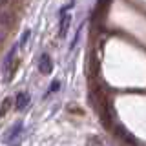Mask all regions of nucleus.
Segmentation results:
<instances>
[{
    "label": "nucleus",
    "mask_w": 146,
    "mask_h": 146,
    "mask_svg": "<svg viewBox=\"0 0 146 146\" xmlns=\"http://www.w3.org/2000/svg\"><path fill=\"white\" fill-rule=\"evenodd\" d=\"M70 24H71V15H70V13H62V15H60V24H58V35L66 36Z\"/></svg>",
    "instance_id": "nucleus-4"
},
{
    "label": "nucleus",
    "mask_w": 146,
    "mask_h": 146,
    "mask_svg": "<svg viewBox=\"0 0 146 146\" xmlns=\"http://www.w3.org/2000/svg\"><path fill=\"white\" fill-rule=\"evenodd\" d=\"M115 130H117V137H121V139L124 141L126 144H130V146H137V141H135V137L131 135V133H130V131L126 130L124 126L117 124V128H115Z\"/></svg>",
    "instance_id": "nucleus-3"
},
{
    "label": "nucleus",
    "mask_w": 146,
    "mask_h": 146,
    "mask_svg": "<svg viewBox=\"0 0 146 146\" xmlns=\"http://www.w3.org/2000/svg\"><path fill=\"white\" fill-rule=\"evenodd\" d=\"M9 102H11L9 99L4 100V106H0V113H6V110H7V106H9Z\"/></svg>",
    "instance_id": "nucleus-9"
},
{
    "label": "nucleus",
    "mask_w": 146,
    "mask_h": 146,
    "mask_svg": "<svg viewBox=\"0 0 146 146\" xmlns=\"http://www.w3.org/2000/svg\"><path fill=\"white\" fill-rule=\"evenodd\" d=\"M22 126H24V124H22V121H18L17 124H15V126L11 128V130L7 131V135H6V139H4V141H6V143H13V139L20 135V131H22Z\"/></svg>",
    "instance_id": "nucleus-6"
},
{
    "label": "nucleus",
    "mask_w": 146,
    "mask_h": 146,
    "mask_svg": "<svg viewBox=\"0 0 146 146\" xmlns=\"http://www.w3.org/2000/svg\"><path fill=\"white\" fill-rule=\"evenodd\" d=\"M27 104H29V95H27L26 91L17 93V97H15V106H17V110H26Z\"/></svg>",
    "instance_id": "nucleus-5"
},
{
    "label": "nucleus",
    "mask_w": 146,
    "mask_h": 146,
    "mask_svg": "<svg viewBox=\"0 0 146 146\" xmlns=\"http://www.w3.org/2000/svg\"><path fill=\"white\" fill-rule=\"evenodd\" d=\"M38 71L42 73V75H49V73L53 71V62L51 58H49L48 53H42L38 58Z\"/></svg>",
    "instance_id": "nucleus-2"
},
{
    "label": "nucleus",
    "mask_w": 146,
    "mask_h": 146,
    "mask_svg": "<svg viewBox=\"0 0 146 146\" xmlns=\"http://www.w3.org/2000/svg\"><path fill=\"white\" fill-rule=\"evenodd\" d=\"M58 88H60V80H53L51 86H49V91H48V93H55V91H58Z\"/></svg>",
    "instance_id": "nucleus-8"
},
{
    "label": "nucleus",
    "mask_w": 146,
    "mask_h": 146,
    "mask_svg": "<svg viewBox=\"0 0 146 146\" xmlns=\"http://www.w3.org/2000/svg\"><path fill=\"white\" fill-rule=\"evenodd\" d=\"M17 49H18V46H13L11 49L7 51L6 55V58H4V62H2V71L6 73V75L9 77V73L13 71V66H15V57H17Z\"/></svg>",
    "instance_id": "nucleus-1"
},
{
    "label": "nucleus",
    "mask_w": 146,
    "mask_h": 146,
    "mask_svg": "<svg viewBox=\"0 0 146 146\" xmlns=\"http://www.w3.org/2000/svg\"><path fill=\"white\" fill-rule=\"evenodd\" d=\"M29 35H31V29H26L24 31V35L20 36V42H18V48H24L26 42H27V38H29Z\"/></svg>",
    "instance_id": "nucleus-7"
}]
</instances>
